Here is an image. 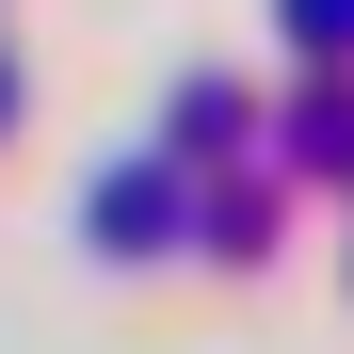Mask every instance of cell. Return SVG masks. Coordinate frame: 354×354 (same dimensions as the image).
I'll return each instance as SVG.
<instances>
[{
	"label": "cell",
	"instance_id": "1",
	"mask_svg": "<svg viewBox=\"0 0 354 354\" xmlns=\"http://www.w3.org/2000/svg\"><path fill=\"white\" fill-rule=\"evenodd\" d=\"M97 242H177V177H113V194H97Z\"/></svg>",
	"mask_w": 354,
	"mask_h": 354
},
{
	"label": "cell",
	"instance_id": "2",
	"mask_svg": "<svg viewBox=\"0 0 354 354\" xmlns=\"http://www.w3.org/2000/svg\"><path fill=\"white\" fill-rule=\"evenodd\" d=\"M290 161H306V177H354V97H306V113H290Z\"/></svg>",
	"mask_w": 354,
	"mask_h": 354
},
{
	"label": "cell",
	"instance_id": "3",
	"mask_svg": "<svg viewBox=\"0 0 354 354\" xmlns=\"http://www.w3.org/2000/svg\"><path fill=\"white\" fill-rule=\"evenodd\" d=\"M290 48H322V65H338V48H354V0H290Z\"/></svg>",
	"mask_w": 354,
	"mask_h": 354
},
{
	"label": "cell",
	"instance_id": "4",
	"mask_svg": "<svg viewBox=\"0 0 354 354\" xmlns=\"http://www.w3.org/2000/svg\"><path fill=\"white\" fill-rule=\"evenodd\" d=\"M0 113H17V65H0Z\"/></svg>",
	"mask_w": 354,
	"mask_h": 354
}]
</instances>
